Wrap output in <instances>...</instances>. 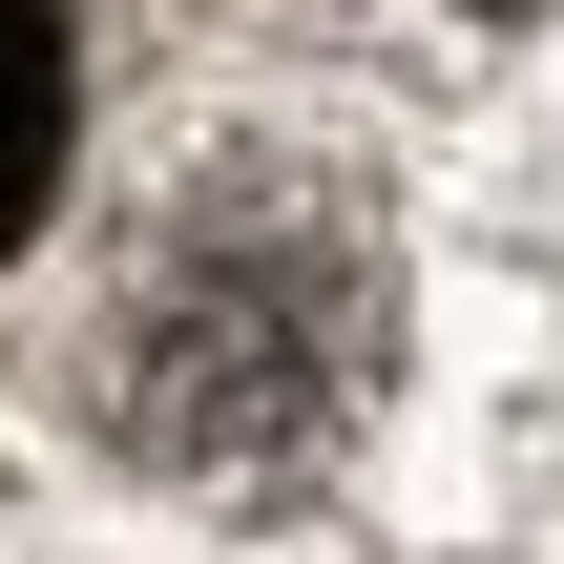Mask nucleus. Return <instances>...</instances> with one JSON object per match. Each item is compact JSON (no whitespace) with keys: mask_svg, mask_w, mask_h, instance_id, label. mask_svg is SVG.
I'll list each match as a JSON object with an SVG mask.
<instances>
[{"mask_svg":"<svg viewBox=\"0 0 564 564\" xmlns=\"http://www.w3.org/2000/svg\"><path fill=\"white\" fill-rule=\"evenodd\" d=\"M63 188V0H0V251Z\"/></svg>","mask_w":564,"mask_h":564,"instance_id":"nucleus-2","label":"nucleus"},{"mask_svg":"<svg viewBox=\"0 0 564 564\" xmlns=\"http://www.w3.org/2000/svg\"><path fill=\"white\" fill-rule=\"evenodd\" d=\"M377 377H398V230L293 126H209L126 209L105 293H84V356H63L84 440L167 502H314L356 460Z\"/></svg>","mask_w":564,"mask_h":564,"instance_id":"nucleus-1","label":"nucleus"}]
</instances>
